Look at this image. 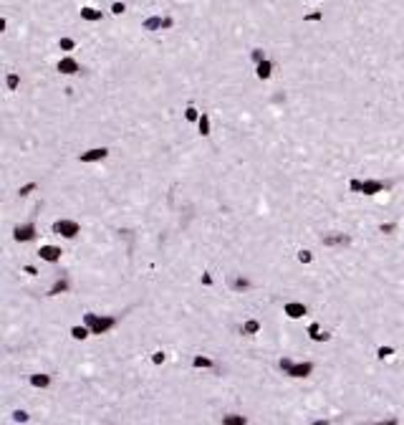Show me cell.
I'll use <instances>...</instances> for the list:
<instances>
[{"mask_svg":"<svg viewBox=\"0 0 404 425\" xmlns=\"http://www.w3.org/2000/svg\"><path fill=\"white\" fill-rule=\"evenodd\" d=\"M83 324H86V327L91 329V334H104V332H109V329L116 324V319H114V316L86 314V316H83Z\"/></svg>","mask_w":404,"mask_h":425,"instance_id":"obj_1","label":"cell"},{"mask_svg":"<svg viewBox=\"0 0 404 425\" xmlns=\"http://www.w3.org/2000/svg\"><path fill=\"white\" fill-rule=\"evenodd\" d=\"M351 190H356V193H364V195H376V193H384V190H389L387 182H379V180H351L349 185Z\"/></svg>","mask_w":404,"mask_h":425,"instance_id":"obj_2","label":"cell"},{"mask_svg":"<svg viewBox=\"0 0 404 425\" xmlns=\"http://www.w3.org/2000/svg\"><path fill=\"white\" fill-rule=\"evenodd\" d=\"M78 230H81V225L76 220H56L53 223V233L56 236H63V238H76Z\"/></svg>","mask_w":404,"mask_h":425,"instance_id":"obj_3","label":"cell"},{"mask_svg":"<svg viewBox=\"0 0 404 425\" xmlns=\"http://www.w3.org/2000/svg\"><path fill=\"white\" fill-rule=\"evenodd\" d=\"M13 238L20 241V243H26V241H33L36 238V225L33 223H23V225H15L13 230Z\"/></svg>","mask_w":404,"mask_h":425,"instance_id":"obj_4","label":"cell"},{"mask_svg":"<svg viewBox=\"0 0 404 425\" xmlns=\"http://www.w3.org/2000/svg\"><path fill=\"white\" fill-rule=\"evenodd\" d=\"M61 248L58 246H40V251H38V256L43 258V261H48V263H56V261H61Z\"/></svg>","mask_w":404,"mask_h":425,"instance_id":"obj_5","label":"cell"},{"mask_svg":"<svg viewBox=\"0 0 404 425\" xmlns=\"http://www.w3.org/2000/svg\"><path fill=\"white\" fill-rule=\"evenodd\" d=\"M106 155H109V150L106 147H94V150L89 152H81V162H99V160H106Z\"/></svg>","mask_w":404,"mask_h":425,"instance_id":"obj_6","label":"cell"},{"mask_svg":"<svg viewBox=\"0 0 404 425\" xmlns=\"http://www.w3.org/2000/svg\"><path fill=\"white\" fill-rule=\"evenodd\" d=\"M349 241H351V238L344 236V233H326V236L321 238V243L329 246V248H333V246H346Z\"/></svg>","mask_w":404,"mask_h":425,"instance_id":"obj_7","label":"cell"},{"mask_svg":"<svg viewBox=\"0 0 404 425\" xmlns=\"http://www.w3.org/2000/svg\"><path fill=\"white\" fill-rule=\"evenodd\" d=\"M58 71H61V74H66V76L78 74V61H76V58H71V56L61 58V61H58Z\"/></svg>","mask_w":404,"mask_h":425,"instance_id":"obj_8","label":"cell"},{"mask_svg":"<svg viewBox=\"0 0 404 425\" xmlns=\"http://www.w3.org/2000/svg\"><path fill=\"white\" fill-rule=\"evenodd\" d=\"M311 372H313V365H311V362H298V365L293 362V365H291V370H288V375H291V377H308Z\"/></svg>","mask_w":404,"mask_h":425,"instance_id":"obj_9","label":"cell"},{"mask_svg":"<svg viewBox=\"0 0 404 425\" xmlns=\"http://www.w3.org/2000/svg\"><path fill=\"white\" fill-rule=\"evenodd\" d=\"M283 311H286L291 319H301V316L306 314V306H303V304H298V301H288V304L283 306Z\"/></svg>","mask_w":404,"mask_h":425,"instance_id":"obj_10","label":"cell"},{"mask_svg":"<svg viewBox=\"0 0 404 425\" xmlns=\"http://www.w3.org/2000/svg\"><path fill=\"white\" fill-rule=\"evenodd\" d=\"M255 76L263 79V81H265V79H270V76H273V63H270L268 58H265V61H260L258 66H255Z\"/></svg>","mask_w":404,"mask_h":425,"instance_id":"obj_11","label":"cell"},{"mask_svg":"<svg viewBox=\"0 0 404 425\" xmlns=\"http://www.w3.org/2000/svg\"><path fill=\"white\" fill-rule=\"evenodd\" d=\"M162 28H167V18H147L144 20V31H162Z\"/></svg>","mask_w":404,"mask_h":425,"instance_id":"obj_12","label":"cell"},{"mask_svg":"<svg viewBox=\"0 0 404 425\" xmlns=\"http://www.w3.org/2000/svg\"><path fill=\"white\" fill-rule=\"evenodd\" d=\"M81 18L83 20H101V10H96V8H81Z\"/></svg>","mask_w":404,"mask_h":425,"instance_id":"obj_13","label":"cell"},{"mask_svg":"<svg viewBox=\"0 0 404 425\" xmlns=\"http://www.w3.org/2000/svg\"><path fill=\"white\" fill-rule=\"evenodd\" d=\"M31 385L33 387H48L51 385V377L48 375H33L31 377Z\"/></svg>","mask_w":404,"mask_h":425,"instance_id":"obj_14","label":"cell"},{"mask_svg":"<svg viewBox=\"0 0 404 425\" xmlns=\"http://www.w3.org/2000/svg\"><path fill=\"white\" fill-rule=\"evenodd\" d=\"M230 289H232V291H245V289H250V281H248V279H240V276H238V279H230Z\"/></svg>","mask_w":404,"mask_h":425,"instance_id":"obj_15","label":"cell"},{"mask_svg":"<svg viewBox=\"0 0 404 425\" xmlns=\"http://www.w3.org/2000/svg\"><path fill=\"white\" fill-rule=\"evenodd\" d=\"M245 415H222V425H245Z\"/></svg>","mask_w":404,"mask_h":425,"instance_id":"obj_16","label":"cell"},{"mask_svg":"<svg viewBox=\"0 0 404 425\" xmlns=\"http://www.w3.org/2000/svg\"><path fill=\"white\" fill-rule=\"evenodd\" d=\"M89 334H91V329L86 324H83V327H71V337L73 339H86Z\"/></svg>","mask_w":404,"mask_h":425,"instance_id":"obj_17","label":"cell"},{"mask_svg":"<svg viewBox=\"0 0 404 425\" xmlns=\"http://www.w3.org/2000/svg\"><path fill=\"white\" fill-rule=\"evenodd\" d=\"M192 365H195L197 370H210V367H215V362H212V359H207V357H195Z\"/></svg>","mask_w":404,"mask_h":425,"instance_id":"obj_18","label":"cell"},{"mask_svg":"<svg viewBox=\"0 0 404 425\" xmlns=\"http://www.w3.org/2000/svg\"><path fill=\"white\" fill-rule=\"evenodd\" d=\"M258 332H260V322H255V319L243 324V334H258Z\"/></svg>","mask_w":404,"mask_h":425,"instance_id":"obj_19","label":"cell"},{"mask_svg":"<svg viewBox=\"0 0 404 425\" xmlns=\"http://www.w3.org/2000/svg\"><path fill=\"white\" fill-rule=\"evenodd\" d=\"M197 129H200V134H202V137H207V134H210V117H207V114H202V117H200Z\"/></svg>","mask_w":404,"mask_h":425,"instance_id":"obj_20","label":"cell"},{"mask_svg":"<svg viewBox=\"0 0 404 425\" xmlns=\"http://www.w3.org/2000/svg\"><path fill=\"white\" fill-rule=\"evenodd\" d=\"M200 117H202V114L195 109V106H187V109H184V119H187V122H200Z\"/></svg>","mask_w":404,"mask_h":425,"instance_id":"obj_21","label":"cell"},{"mask_svg":"<svg viewBox=\"0 0 404 425\" xmlns=\"http://www.w3.org/2000/svg\"><path fill=\"white\" fill-rule=\"evenodd\" d=\"M58 46H61L63 51H73V48H76V41H73V38H61Z\"/></svg>","mask_w":404,"mask_h":425,"instance_id":"obj_22","label":"cell"},{"mask_svg":"<svg viewBox=\"0 0 404 425\" xmlns=\"http://www.w3.org/2000/svg\"><path fill=\"white\" fill-rule=\"evenodd\" d=\"M250 58L255 61V66H258L260 61H265V53H263V48H253V53H250Z\"/></svg>","mask_w":404,"mask_h":425,"instance_id":"obj_23","label":"cell"},{"mask_svg":"<svg viewBox=\"0 0 404 425\" xmlns=\"http://www.w3.org/2000/svg\"><path fill=\"white\" fill-rule=\"evenodd\" d=\"M5 84H8V89H10V91H13V89H18V84H20L18 74H10V76L5 79Z\"/></svg>","mask_w":404,"mask_h":425,"instance_id":"obj_24","label":"cell"},{"mask_svg":"<svg viewBox=\"0 0 404 425\" xmlns=\"http://www.w3.org/2000/svg\"><path fill=\"white\" fill-rule=\"evenodd\" d=\"M66 289H69V281H56L51 286V294H61V291H66Z\"/></svg>","mask_w":404,"mask_h":425,"instance_id":"obj_25","label":"cell"},{"mask_svg":"<svg viewBox=\"0 0 404 425\" xmlns=\"http://www.w3.org/2000/svg\"><path fill=\"white\" fill-rule=\"evenodd\" d=\"M376 354H379V359H387V357H392V354H394V349H392V347H379V349H376Z\"/></svg>","mask_w":404,"mask_h":425,"instance_id":"obj_26","label":"cell"},{"mask_svg":"<svg viewBox=\"0 0 404 425\" xmlns=\"http://www.w3.org/2000/svg\"><path fill=\"white\" fill-rule=\"evenodd\" d=\"M36 187H38L36 182H28V185H23V187H20V190H18V193H20V195H23V198H26V195H31V193H33V190H36Z\"/></svg>","mask_w":404,"mask_h":425,"instance_id":"obj_27","label":"cell"},{"mask_svg":"<svg viewBox=\"0 0 404 425\" xmlns=\"http://www.w3.org/2000/svg\"><path fill=\"white\" fill-rule=\"evenodd\" d=\"M298 261H301V263H311V261H313L311 251H298Z\"/></svg>","mask_w":404,"mask_h":425,"instance_id":"obj_28","label":"cell"},{"mask_svg":"<svg viewBox=\"0 0 404 425\" xmlns=\"http://www.w3.org/2000/svg\"><path fill=\"white\" fill-rule=\"evenodd\" d=\"M13 420H15V423H26V420H28V413H23V410H15V413H13Z\"/></svg>","mask_w":404,"mask_h":425,"instance_id":"obj_29","label":"cell"},{"mask_svg":"<svg viewBox=\"0 0 404 425\" xmlns=\"http://www.w3.org/2000/svg\"><path fill=\"white\" fill-rule=\"evenodd\" d=\"M291 365H293V359H288V357H283V359H281V370H283L286 375H288V370H291Z\"/></svg>","mask_w":404,"mask_h":425,"instance_id":"obj_30","label":"cell"},{"mask_svg":"<svg viewBox=\"0 0 404 425\" xmlns=\"http://www.w3.org/2000/svg\"><path fill=\"white\" fill-rule=\"evenodd\" d=\"M124 10H126V5H124V3H114V5H111V13H114V15H121Z\"/></svg>","mask_w":404,"mask_h":425,"instance_id":"obj_31","label":"cell"},{"mask_svg":"<svg viewBox=\"0 0 404 425\" xmlns=\"http://www.w3.org/2000/svg\"><path fill=\"white\" fill-rule=\"evenodd\" d=\"M371 425H399V423H397V418H387V420H376Z\"/></svg>","mask_w":404,"mask_h":425,"instance_id":"obj_32","label":"cell"},{"mask_svg":"<svg viewBox=\"0 0 404 425\" xmlns=\"http://www.w3.org/2000/svg\"><path fill=\"white\" fill-rule=\"evenodd\" d=\"M394 228H397L394 223H381V225H379V230H381V233H392Z\"/></svg>","mask_w":404,"mask_h":425,"instance_id":"obj_33","label":"cell"},{"mask_svg":"<svg viewBox=\"0 0 404 425\" xmlns=\"http://www.w3.org/2000/svg\"><path fill=\"white\" fill-rule=\"evenodd\" d=\"M152 362H154V365H162V362H164V352H154Z\"/></svg>","mask_w":404,"mask_h":425,"instance_id":"obj_34","label":"cell"},{"mask_svg":"<svg viewBox=\"0 0 404 425\" xmlns=\"http://www.w3.org/2000/svg\"><path fill=\"white\" fill-rule=\"evenodd\" d=\"M318 332H321V327H318V324H311V327H308V334H311V339H313Z\"/></svg>","mask_w":404,"mask_h":425,"instance_id":"obj_35","label":"cell"},{"mask_svg":"<svg viewBox=\"0 0 404 425\" xmlns=\"http://www.w3.org/2000/svg\"><path fill=\"white\" fill-rule=\"evenodd\" d=\"M202 284H205V286H210V284H212V276H210V273H205V276H202Z\"/></svg>","mask_w":404,"mask_h":425,"instance_id":"obj_36","label":"cell"},{"mask_svg":"<svg viewBox=\"0 0 404 425\" xmlns=\"http://www.w3.org/2000/svg\"><path fill=\"white\" fill-rule=\"evenodd\" d=\"M306 20H321V13H311V15H306Z\"/></svg>","mask_w":404,"mask_h":425,"instance_id":"obj_37","label":"cell"},{"mask_svg":"<svg viewBox=\"0 0 404 425\" xmlns=\"http://www.w3.org/2000/svg\"><path fill=\"white\" fill-rule=\"evenodd\" d=\"M311 425H329L326 420H316V423H311Z\"/></svg>","mask_w":404,"mask_h":425,"instance_id":"obj_38","label":"cell"}]
</instances>
